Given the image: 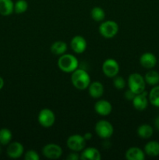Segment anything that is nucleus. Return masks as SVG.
<instances>
[{
  "label": "nucleus",
  "instance_id": "nucleus-25",
  "mask_svg": "<svg viewBox=\"0 0 159 160\" xmlns=\"http://www.w3.org/2000/svg\"><path fill=\"white\" fill-rule=\"evenodd\" d=\"M12 138V134L11 131L8 128H2L0 129V145H7L11 142Z\"/></svg>",
  "mask_w": 159,
  "mask_h": 160
},
{
  "label": "nucleus",
  "instance_id": "nucleus-28",
  "mask_svg": "<svg viewBox=\"0 0 159 160\" xmlns=\"http://www.w3.org/2000/svg\"><path fill=\"white\" fill-rule=\"evenodd\" d=\"M25 160H39L40 156L39 154L34 150H29L24 155Z\"/></svg>",
  "mask_w": 159,
  "mask_h": 160
},
{
  "label": "nucleus",
  "instance_id": "nucleus-7",
  "mask_svg": "<svg viewBox=\"0 0 159 160\" xmlns=\"http://www.w3.org/2000/svg\"><path fill=\"white\" fill-rule=\"evenodd\" d=\"M37 120L43 128H51L55 122V115L51 109L45 108L39 112Z\"/></svg>",
  "mask_w": 159,
  "mask_h": 160
},
{
  "label": "nucleus",
  "instance_id": "nucleus-8",
  "mask_svg": "<svg viewBox=\"0 0 159 160\" xmlns=\"http://www.w3.org/2000/svg\"><path fill=\"white\" fill-rule=\"evenodd\" d=\"M102 72L108 78H115L119 72V64L115 59H105L102 64Z\"/></svg>",
  "mask_w": 159,
  "mask_h": 160
},
{
  "label": "nucleus",
  "instance_id": "nucleus-33",
  "mask_svg": "<svg viewBox=\"0 0 159 160\" xmlns=\"http://www.w3.org/2000/svg\"><path fill=\"white\" fill-rule=\"evenodd\" d=\"M4 84H5L4 80H3V78H2V77H0V90L2 89V88L4 87Z\"/></svg>",
  "mask_w": 159,
  "mask_h": 160
},
{
  "label": "nucleus",
  "instance_id": "nucleus-17",
  "mask_svg": "<svg viewBox=\"0 0 159 160\" xmlns=\"http://www.w3.org/2000/svg\"><path fill=\"white\" fill-rule=\"evenodd\" d=\"M126 159L128 160H144V151L138 147H131L126 151Z\"/></svg>",
  "mask_w": 159,
  "mask_h": 160
},
{
  "label": "nucleus",
  "instance_id": "nucleus-15",
  "mask_svg": "<svg viewBox=\"0 0 159 160\" xmlns=\"http://www.w3.org/2000/svg\"><path fill=\"white\" fill-rule=\"evenodd\" d=\"M88 92L90 97L94 98H100L104 95V88L102 83L100 81H94L90 82V85L88 86Z\"/></svg>",
  "mask_w": 159,
  "mask_h": 160
},
{
  "label": "nucleus",
  "instance_id": "nucleus-16",
  "mask_svg": "<svg viewBox=\"0 0 159 160\" xmlns=\"http://www.w3.org/2000/svg\"><path fill=\"white\" fill-rule=\"evenodd\" d=\"M80 159L82 160H101V156L98 149L94 147L84 148L80 154Z\"/></svg>",
  "mask_w": 159,
  "mask_h": 160
},
{
  "label": "nucleus",
  "instance_id": "nucleus-31",
  "mask_svg": "<svg viewBox=\"0 0 159 160\" xmlns=\"http://www.w3.org/2000/svg\"><path fill=\"white\" fill-rule=\"evenodd\" d=\"M83 136H84V138H85L86 141H90V139H91L92 138H93V135H92V134L90 132L85 133V134H84Z\"/></svg>",
  "mask_w": 159,
  "mask_h": 160
},
{
  "label": "nucleus",
  "instance_id": "nucleus-10",
  "mask_svg": "<svg viewBox=\"0 0 159 160\" xmlns=\"http://www.w3.org/2000/svg\"><path fill=\"white\" fill-rule=\"evenodd\" d=\"M87 43L86 39L81 35H76L71 39L70 47L76 54H81L87 49Z\"/></svg>",
  "mask_w": 159,
  "mask_h": 160
},
{
  "label": "nucleus",
  "instance_id": "nucleus-13",
  "mask_svg": "<svg viewBox=\"0 0 159 160\" xmlns=\"http://www.w3.org/2000/svg\"><path fill=\"white\" fill-rule=\"evenodd\" d=\"M94 110L98 115L106 117L112 111V106L110 102L104 99H99L94 104Z\"/></svg>",
  "mask_w": 159,
  "mask_h": 160
},
{
  "label": "nucleus",
  "instance_id": "nucleus-3",
  "mask_svg": "<svg viewBox=\"0 0 159 160\" xmlns=\"http://www.w3.org/2000/svg\"><path fill=\"white\" fill-rule=\"evenodd\" d=\"M127 84L129 89L133 92L136 95L142 93L146 88V81L144 78L138 73H131L128 78Z\"/></svg>",
  "mask_w": 159,
  "mask_h": 160
},
{
  "label": "nucleus",
  "instance_id": "nucleus-27",
  "mask_svg": "<svg viewBox=\"0 0 159 160\" xmlns=\"http://www.w3.org/2000/svg\"><path fill=\"white\" fill-rule=\"evenodd\" d=\"M113 78V85L115 88L118 89V90H121V89H123L126 87V82L123 77L115 76Z\"/></svg>",
  "mask_w": 159,
  "mask_h": 160
},
{
  "label": "nucleus",
  "instance_id": "nucleus-4",
  "mask_svg": "<svg viewBox=\"0 0 159 160\" xmlns=\"http://www.w3.org/2000/svg\"><path fill=\"white\" fill-rule=\"evenodd\" d=\"M99 32L105 38H112L118 32V25L114 20L103 21L99 26Z\"/></svg>",
  "mask_w": 159,
  "mask_h": 160
},
{
  "label": "nucleus",
  "instance_id": "nucleus-5",
  "mask_svg": "<svg viewBox=\"0 0 159 160\" xmlns=\"http://www.w3.org/2000/svg\"><path fill=\"white\" fill-rule=\"evenodd\" d=\"M95 132L101 138L107 139L112 136L114 133V128L112 123L106 120H101L95 124Z\"/></svg>",
  "mask_w": 159,
  "mask_h": 160
},
{
  "label": "nucleus",
  "instance_id": "nucleus-14",
  "mask_svg": "<svg viewBox=\"0 0 159 160\" xmlns=\"http://www.w3.org/2000/svg\"><path fill=\"white\" fill-rule=\"evenodd\" d=\"M157 58L153 53L145 52L140 58V63L143 68L152 69L157 64Z\"/></svg>",
  "mask_w": 159,
  "mask_h": 160
},
{
  "label": "nucleus",
  "instance_id": "nucleus-22",
  "mask_svg": "<svg viewBox=\"0 0 159 160\" xmlns=\"http://www.w3.org/2000/svg\"><path fill=\"white\" fill-rule=\"evenodd\" d=\"M146 84L151 86H156L159 84V73L155 70H150L144 77Z\"/></svg>",
  "mask_w": 159,
  "mask_h": 160
},
{
  "label": "nucleus",
  "instance_id": "nucleus-2",
  "mask_svg": "<svg viewBox=\"0 0 159 160\" xmlns=\"http://www.w3.org/2000/svg\"><path fill=\"white\" fill-rule=\"evenodd\" d=\"M79 61L77 58L71 54H65L59 56L58 59V67L65 73H73L78 68Z\"/></svg>",
  "mask_w": 159,
  "mask_h": 160
},
{
  "label": "nucleus",
  "instance_id": "nucleus-21",
  "mask_svg": "<svg viewBox=\"0 0 159 160\" xmlns=\"http://www.w3.org/2000/svg\"><path fill=\"white\" fill-rule=\"evenodd\" d=\"M153 134H154V129L149 124H142L137 128V134L141 138H150Z\"/></svg>",
  "mask_w": 159,
  "mask_h": 160
},
{
  "label": "nucleus",
  "instance_id": "nucleus-24",
  "mask_svg": "<svg viewBox=\"0 0 159 160\" xmlns=\"http://www.w3.org/2000/svg\"><path fill=\"white\" fill-rule=\"evenodd\" d=\"M90 17L94 21L101 22L105 18V12L101 7L96 6L90 10Z\"/></svg>",
  "mask_w": 159,
  "mask_h": 160
},
{
  "label": "nucleus",
  "instance_id": "nucleus-1",
  "mask_svg": "<svg viewBox=\"0 0 159 160\" xmlns=\"http://www.w3.org/2000/svg\"><path fill=\"white\" fill-rule=\"evenodd\" d=\"M71 82L78 90H85L90 84V77L84 69L77 68L72 73Z\"/></svg>",
  "mask_w": 159,
  "mask_h": 160
},
{
  "label": "nucleus",
  "instance_id": "nucleus-12",
  "mask_svg": "<svg viewBox=\"0 0 159 160\" xmlns=\"http://www.w3.org/2000/svg\"><path fill=\"white\" fill-rule=\"evenodd\" d=\"M148 93L146 91H143L142 93L137 94L132 99V106L137 110L143 111L147 109L148 106Z\"/></svg>",
  "mask_w": 159,
  "mask_h": 160
},
{
  "label": "nucleus",
  "instance_id": "nucleus-19",
  "mask_svg": "<svg viewBox=\"0 0 159 160\" xmlns=\"http://www.w3.org/2000/svg\"><path fill=\"white\" fill-rule=\"evenodd\" d=\"M14 12V2L12 0H0V14L9 16Z\"/></svg>",
  "mask_w": 159,
  "mask_h": 160
},
{
  "label": "nucleus",
  "instance_id": "nucleus-9",
  "mask_svg": "<svg viewBox=\"0 0 159 160\" xmlns=\"http://www.w3.org/2000/svg\"><path fill=\"white\" fill-rule=\"evenodd\" d=\"M42 154L49 159H58L62 155V148L57 144L50 143L42 148Z\"/></svg>",
  "mask_w": 159,
  "mask_h": 160
},
{
  "label": "nucleus",
  "instance_id": "nucleus-26",
  "mask_svg": "<svg viewBox=\"0 0 159 160\" xmlns=\"http://www.w3.org/2000/svg\"><path fill=\"white\" fill-rule=\"evenodd\" d=\"M28 9V2L26 0H17L14 3V12L21 14L26 12Z\"/></svg>",
  "mask_w": 159,
  "mask_h": 160
},
{
  "label": "nucleus",
  "instance_id": "nucleus-30",
  "mask_svg": "<svg viewBox=\"0 0 159 160\" xmlns=\"http://www.w3.org/2000/svg\"><path fill=\"white\" fill-rule=\"evenodd\" d=\"M80 159V156L79 155V153L73 151H72V152H70L66 157V159L68 160H78Z\"/></svg>",
  "mask_w": 159,
  "mask_h": 160
},
{
  "label": "nucleus",
  "instance_id": "nucleus-35",
  "mask_svg": "<svg viewBox=\"0 0 159 160\" xmlns=\"http://www.w3.org/2000/svg\"><path fill=\"white\" fill-rule=\"evenodd\" d=\"M158 62H159V61H158Z\"/></svg>",
  "mask_w": 159,
  "mask_h": 160
},
{
  "label": "nucleus",
  "instance_id": "nucleus-18",
  "mask_svg": "<svg viewBox=\"0 0 159 160\" xmlns=\"http://www.w3.org/2000/svg\"><path fill=\"white\" fill-rule=\"evenodd\" d=\"M144 152L151 157L159 156V142L157 141H151L147 142L144 146Z\"/></svg>",
  "mask_w": 159,
  "mask_h": 160
},
{
  "label": "nucleus",
  "instance_id": "nucleus-11",
  "mask_svg": "<svg viewBox=\"0 0 159 160\" xmlns=\"http://www.w3.org/2000/svg\"><path fill=\"white\" fill-rule=\"evenodd\" d=\"M24 152L23 145L19 142H10L8 145L6 154L11 159H18L21 157Z\"/></svg>",
  "mask_w": 159,
  "mask_h": 160
},
{
  "label": "nucleus",
  "instance_id": "nucleus-32",
  "mask_svg": "<svg viewBox=\"0 0 159 160\" xmlns=\"http://www.w3.org/2000/svg\"><path fill=\"white\" fill-rule=\"evenodd\" d=\"M154 125H155V128L159 131V117H157L154 120Z\"/></svg>",
  "mask_w": 159,
  "mask_h": 160
},
{
  "label": "nucleus",
  "instance_id": "nucleus-29",
  "mask_svg": "<svg viewBox=\"0 0 159 160\" xmlns=\"http://www.w3.org/2000/svg\"><path fill=\"white\" fill-rule=\"evenodd\" d=\"M124 95H125V98H126V100H128V101H132V99L134 98V97L136 96V94L134 93L133 92H132L130 89H128L127 91H126Z\"/></svg>",
  "mask_w": 159,
  "mask_h": 160
},
{
  "label": "nucleus",
  "instance_id": "nucleus-34",
  "mask_svg": "<svg viewBox=\"0 0 159 160\" xmlns=\"http://www.w3.org/2000/svg\"><path fill=\"white\" fill-rule=\"evenodd\" d=\"M0 152H1V148H0Z\"/></svg>",
  "mask_w": 159,
  "mask_h": 160
},
{
  "label": "nucleus",
  "instance_id": "nucleus-20",
  "mask_svg": "<svg viewBox=\"0 0 159 160\" xmlns=\"http://www.w3.org/2000/svg\"><path fill=\"white\" fill-rule=\"evenodd\" d=\"M50 49L52 54L60 56L66 52L67 44L63 41H57L51 45Z\"/></svg>",
  "mask_w": 159,
  "mask_h": 160
},
{
  "label": "nucleus",
  "instance_id": "nucleus-23",
  "mask_svg": "<svg viewBox=\"0 0 159 160\" xmlns=\"http://www.w3.org/2000/svg\"><path fill=\"white\" fill-rule=\"evenodd\" d=\"M148 100L152 106L159 108V85L154 86L148 93Z\"/></svg>",
  "mask_w": 159,
  "mask_h": 160
},
{
  "label": "nucleus",
  "instance_id": "nucleus-6",
  "mask_svg": "<svg viewBox=\"0 0 159 160\" xmlns=\"http://www.w3.org/2000/svg\"><path fill=\"white\" fill-rule=\"evenodd\" d=\"M86 142L87 141L85 140L83 135L73 134L67 138L66 145L71 151L79 152L85 148Z\"/></svg>",
  "mask_w": 159,
  "mask_h": 160
}]
</instances>
